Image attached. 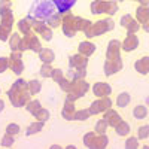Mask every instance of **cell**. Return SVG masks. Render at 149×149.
Masks as SVG:
<instances>
[{
    "label": "cell",
    "instance_id": "8992f818",
    "mask_svg": "<svg viewBox=\"0 0 149 149\" xmlns=\"http://www.w3.org/2000/svg\"><path fill=\"white\" fill-rule=\"evenodd\" d=\"M148 136H149V127L145 125V127H142L139 130V137L140 139H145V137H148Z\"/></svg>",
    "mask_w": 149,
    "mask_h": 149
},
{
    "label": "cell",
    "instance_id": "9c48e42d",
    "mask_svg": "<svg viewBox=\"0 0 149 149\" xmlns=\"http://www.w3.org/2000/svg\"><path fill=\"white\" fill-rule=\"evenodd\" d=\"M127 146H128V148H134V146H137V140H136V139H130V140H128V143H127Z\"/></svg>",
    "mask_w": 149,
    "mask_h": 149
},
{
    "label": "cell",
    "instance_id": "6da1fadb",
    "mask_svg": "<svg viewBox=\"0 0 149 149\" xmlns=\"http://www.w3.org/2000/svg\"><path fill=\"white\" fill-rule=\"evenodd\" d=\"M54 3L52 2H48V0H36L34 5H33V14L37 17V18H49L52 14H54Z\"/></svg>",
    "mask_w": 149,
    "mask_h": 149
},
{
    "label": "cell",
    "instance_id": "52a82bcc",
    "mask_svg": "<svg viewBox=\"0 0 149 149\" xmlns=\"http://www.w3.org/2000/svg\"><path fill=\"white\" fill-rule=\"evenodd\" d=\"M104 130H106V122L103 121V122H98L97 124V131L98 133H104Z\"/></svg>",
    "mask_w": 149,
    "mask_h": 149
},
{
    "label": "cell",
    "instance_id": "5b68a950",
    "mask_svg": "<svg viewBox=\"0 0 149 149\" xmlns=\"http://www.w3.org/2000/svg\"><path fill=\"white\" fill-rule=\"evenodd\" d=\"M116 133H118L119 136H125V134H128V133H130L128 124H127V122H121L119 125H118V128H116Z\"/></svg>",
    "mask_w": 149,
    "mask_h": 149
},
{
    "label": "cell",
    "instance_id": "7a4b0ae2",
    "mask_svg": "<svg viewBox=\"0 0 149 149\" xmlns=\"http://www.w3.org/2000/svg\"><path fill=\"white\" fill-rule=\"evenodd\" d=\"M54 3L55 9L60 12V14H66L69 9H72V6L76 3V0H51Z\"/></svg>",
    "mask_w": 149,
    "mask_h": 149
},
{
    "label": "cell",
    "instance_id": "277c9868",
    "mask_svg": "<svg viewBox=\"0 0 149 149\" xmlns=\"http://www.w3.org/2000/svg\"><path fill=\"white\" fill-rule=\"evenodd\" d=\"M146 107L145 106H137L134 109V118H137V119H143L146 116Z\"/></svg>",
    "mask_w": 149,
    "mask_h": 149
},
{
    "label": "cell",
    "instance_id": "3957f363",
    "mask_svg": "<svg viewBox=\"0 0 149 149\" xmlns=\"http://www.w3.org/2000/svg\"><path fill=\"white\" fill-rule=\"evenodd\" d=\"M116 103H118V106H121V107L127 106V104L130 103V95H128L127 93H122V94H119V97H118Z\"/></svg>",
    "mask_w": 149,
    "mask_h": 149
},
{
    "label": "cell",
    "instance_id": "ba28073f",
    "mask_svg": "<svg viewBox=\"0 0 149 149\" xmlns=\"http://www.w3.org/2000/svg\"><path fill=\"white\" fill-rule=\"evenodd\" d=\"M130 15H125V17H122V26H128L130 24Z\"/></svg>",
    "mask_w": 149,
    "mask_h": 149
}]
</instances>
